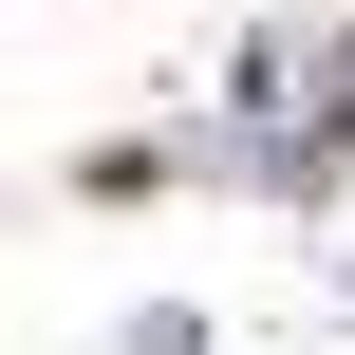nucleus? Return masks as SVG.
Here are the masks:
<instances>
[{"instance_id": "obj_1", "label": "nucleus", "mask_w": 355, "mask_h": 355, "mask_svg": "<svg viewBox=\"0 0 355 355\" xmlns=\"http://www.w3.org/2000/svg\"><path fill=\"white\" fill-rule=\"evenodd\" d=\"M355 131V37L337 19H281L262 56H243V150H262V187H300V150H337Z\"/></svg>"}]
</instances>
